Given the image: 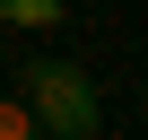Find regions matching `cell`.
I'll return each mask as SVG.
<instances>
[{
	"label": "cell",
	"mask_w": 148,
	"mask_h": 140,
	"mask_svg": "<svg viewBox=\"0 0 148 140\" xmlns=\"http://www.w3.org/2000/svg\"><path fill=\"white\" fill-rule=\"evenodd\" d=\"M26 79V105H35V131H52V140H96L105 131V96H96V79L79 61H26L18 70Z\"/></svg>",
	"instance_id": "obj_1"
},
{
	"label": "cell",
	"mask_w": 148,
	"mask_h": 140,
	"mask_svg": "<svg viewBox=\"0 0 148 140\" xmlns=\"http://www.w3.org/2000/svg\"><path fill=\"white\" fill-rule=\"evenodd\" d=\"M0 18H9V26H52L61 0H0Z\"/></svg>",
	"instance_id": "obj_2"
},
{
	"label": "cell",
	"mask_w": 148,
	"mask_h": 140,
	"mask_svg": "<svg viewBox=\"0 0 148 140\" xmlns=\"http://www.w3.org/2000/svg\"><path fill=\"white\" fill-rule=\"evenodd\" d=\"M0 140H35V105L26 96H0Z\"/></svg>",
	"instance_id": "obj_3"
}]
</instances>
